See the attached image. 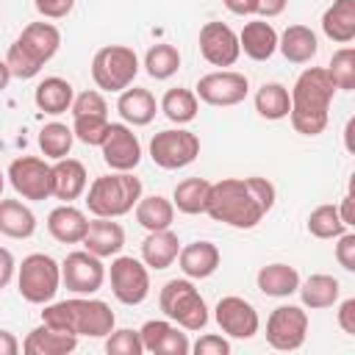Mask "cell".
<instances>
[{
  "mask_svg": "<svg viewBox=\"0 0 355 355\" xmlns=\"http://www.w3.org/2000/svg\"><path fill=\"white\" fill-rule=\"evenodd\" d=\"M191 352H194V355H230V341L222 338V336L205 333V336H200V338L191 344Z\"/></svg>",
  "mask_w": 355,
  "mask_h": 355,
  "instance_id": "f6af8a7d",
  "label": "cell"
},
{
  "mask_svg": "<svg viewBox=\"0 0 355 355\" xmlns=\"http://www.w3.org/2000/svg\"><path fill=\"white\" fill-rule=\"evenodd\" d=\"M3 186H6V175L0 172V197H3Z\"/></svg>",
  "mask_w": 355,
  "mask_h": 355,
  "instance_id": "6f0895ef",
  "label": "cell"
},
{
  "mask_svg": "<svg viewBox=\"0 0 355 355\" xmlns=\"http://www.w3.org/2000/svg\"><path fill=\"white\" fill-rule=\"evenodd\" d=\"M330 80L336 83V89H344V92H352L355 89V50L352 47H341L333 53L330 64L324 67Z\"/></svg>",
  "mask_w": 355,
  "mask_h": 355,
  "instance_id": "ab89813d",
  "label": "cell"
},
{
  "mask_svg": "<svg viewBox=\"0 0 355 355\" xmlns=\"http://www.w3.org/2000/svg\"><path fill=\"white\" fill-rule=\"evenodd\" d=\"M172 219H175V205L172 200L161 197V194H153V197H139L136 202V222L144 227V230H166L172 227Z\"/></svg>",
  "mask_w": 355,
  "mask_h": 355,
  "instance_id": "1f68e13d",
  "label": "cell"
},
{
  "mask_svg": "<svg viewBox=\"0 0 355 355\" xmlns=\"http://www.w3.org/2000/svg\"><path fill=\"white\" fill-rule=\"evenodd\" d=\"M250 92L247 75L236 72V69H219V72H208L197 80L194 94L197 100L216 105V108H227V105H239Z\"/></svg>",
  "mask_w": 355,
  "mask_h": 355,
  "instance_id": "7c38bea8",
  "label": "cell"
},
{
  "mask_svg": "<svg viewBox=\"0 0 355 355\" xmlns=\"http://www.w3.org/2000/svg\"><path fill=\"white\" fill-rule=\"evenodd\" d=\"M100 150H103V161L114 172H130L141 161V144L125 122H108V133H105Z\"/></svg>",
  "mask_w": 355,
  "mask_h": 355,
  "instance_id": "5bb4252c",
  "label": "cell"
},
{
  "mask_svg": "<svg viewBox=\"0 0 355 355\" xmlns=\"http://www.w3.org/2000/svg\"><path fill=\"white\" fill-rule=\"evenodd\" d=\"M105 352L108 355H141L144 352V344H141L139 330H130V327L111 330L105 336Z\"/></svg>",
  "mask_w": 355,
  "mask_h": 355,
  "instance_id": "b9f144b4",
  "label": "cell"
},
{
  "mask_svg": "<svg viewBox=\"0 0 355 355\" xmlns=\"http://www.w3.org/2000/svg\"><path fill=\"white\" fill-rule=\"evenodd\" d=\"M258 288L266 297H288L300 288V272L288 263H266L258 272Z\"/></svg>",
  "mask_w": 355,
  "mask_h": 355,
  "instance_id": "4dcf8cb0",
  "label": "cell"
},
{
  "mask_svg": "<svg viewBox=\"0 0 355 355\" xmlns=\"http://www.w3.org/2000/svg\"><path fill=\"white\" fill-rule=\"evenodd\" d=\"M144 69H147V75L155 78V80L172 78V75L180 69V53H178V47H175V44H166V42L153 44V47L147 50V55H144Z\"/></svg>",
  "mask_w": 355,
  "mask_h": 355,
  "instance_id": "74e56055",
  "label": "cell"
},
{
  "mask_svg": "<svg viewBox=\"0 0 355 355\" xmlns=\"http://www.w3.org/2000/svg\"><path fill=\"white\" fill-rule=\"evenodd\" d=\"M277 50L283 53L286 61L291 64H308L316 50H319V42H316V33L308 28V25H288L280 36H277Z\"/></svg>",
  "mask_w": 355,
  "mask_h": 355,
  "instance_id": "4316f807",
  "label": "cell"
},
{
  "mask_svg": "<svg viewBox=\"0 0 355 355\" xmlns=\"http://www.w3.org/2000/svg\"><path fill=\"white\" fill-rule=\"evenodd\" d=\"M33 6L47 19H64L75 8V0H33Z\"/></svg>",
  "mask_w": 355,
  "mask_h": 355,
  "instance_id": "7dc6e473",
  "label": "cell"
},
{
  "mask_svg": "<svg viewBox=\"0 0 355 355\" xmlns=\"http://www.w3.org/2000/svg\"><path fill=\"white\" fill-rule=\"evenodd\" d=\"M86 227H89L86 214L80 208L69 205V202L53 208L50 216H47V230L61 244H80L83 236H86Z\"/></svg>",
  "mask_w": 355,
  "mask_h": 355,
  "instance_id": "603a6c76",
  "label": "cell"
},
{
  "mask_svg": "<svg viewBox=\"0 0 355 355\" xmlns=\"http://www.w3.org/2000/svg\"><path fill=\"white\" fill-rule=\"evenodd\" d=\"M69 111H72V116H108V103L100 92L86 89V92L75 94Z\"/></svg>",
  "mask_w": 355,
  "mask_h": 355,
  "instance_id": "ee69618b",
  "label": "cell"
},
{
  "mask_svg": "<svg viewBox=\"0 0 355 355\" xmlns=\"http://www.w3.org/2000/svg\"><path fill=\"white\" fill-rule=\"evenodd\" d=\"M72 133L89 147H100L108 133V116H72Z\"/></svg>",
  "mask_w": 355,
  "mask_h": 355,
  "instance_id": "60d3db41",
  "label": "cell"
},
{
  "mask_svg": "<svg viewBox=\"0 0 355 355\" xmlns=\"http://www.w3.org/2000/svg\"><path fill=\"white\" fill-rule=\"evenodd\" d=\"M72 141H75V133H72V128H67L64 122H47V125L39 130V150H42V155L50 158V161L67 158L69 150H72Z\"/></svg>",
  "mask_w": 355,
  "mask_h": 355,
  "instance_id": "d590c367",
  "label": "cell"
},
{
  "mask_svg": "<svg viewBox=\"0 0 355 355\" xmlns=\"http://www.w3.org/2000/svg\"><path fill=\"white\" fill-rule=\"evenodd\" d=\"M17 44L36 61V64H47L58 47H61V31L53 22H31L22 28V33L17 36Z\"/></svg>",
  "mask_w": 355,
  "mask_h": 355,
  "instance_id": "ac0fdd59",
  "label": "cell"
},
{
  "mask_svg": "<svg viewBox=\"0 0 355 355\" xmlns=\"http://www.w3.org/2000/svg\"><path fill=\"white\" fill-rule=\"evenodd\" d=\"M116 111L119 116L125 119V125H133V128H141V125H150L155 119V111H158V103L153 97L150 89H139V86H128L119 92V100H116Z\"/></svg>",
  "mask_w": 355,
  "mask_h": 355,
  "instance_id": "cb8c5ba5",
  "label": "cell"
},
{
  "mask_svg": "<svg viewBox=\"0 0 355 355\" xmlns=\"http://www.w3.org/2000/svg\"><path fill=\"white\" fill-rule=\"evenodd\" d=\"M158 305L164 311V316L169 322H175L178 327L183 330H202L208 324V305L205 300L200 297V291L194 288L191 280H169L164 288H161V297H158Z\"/></svg>",
  "mask_w": 355,
  "mask_h": 355,
  "instance_id": "5b68a950",
  "label": "cell"
},
{
  "mask_svg": "<svg viewBox=\"0 0 355 355\" xmlns=\"http://www.w3.org/2000/svg\"><path fill=\"white\" fill-rule=\"evenodd\" d=\"M158 108L164 111L166 119H172L178 125H186V122H191L197 116L200 103H197V94L191 89H169L161 97V105Z\"/></svg>",
  "mask_w": 355,
  "mask_h": 355,
  "instance_id": "8d00e7d4",
  "label": "cell"
},
{
  "mask_svg": "<svg viewBox=\"0 0 355 355\" xmlns=\"http://www.w3.org/2000/svg\"><path fill=\"white\" fill-rule=\"evenodd\" d=\"M72 100H75L72 83L64 80V78H58V75L44 78V80L36 86V92H33V103H36V108L44 111V114H53V116L69 111V108H72Z\"/></svg>",
  "mask_w": 355,
  "mask_h": 355,
  "instance_id": "83f0119b",
  "label": "cell"
},
{
  "mask_svg": "<svg viewBox=\"0 0 355 355\" xmlns=\"http://www.w3.org/2000/svg\"><path fill=\"white\" fill-rule=\"evenodd\" d=\"M139 197H141V180L133 178L130 172H114V175H100L92 180L86 205L94 216L116 219V216L130 214Z\"/></svg>",
  "mask_w": 355,
  "mask_h": 355,
  "instance_id": "277c9868",
  "label": "cell"
},
{
  "mask_svg": "<svg viewBox=\"0 0 355 355\" xmlns=\"http://www.w3.org/2000/svg\"><path fill=\"white\" fill-rule=\"evenodd\" d=\"M344 230H347V225L341 222L336 205H319L308 216V233L316 239H338Z\"/></svg>",
  "mask_w": 355,
  "mask_h": 355,
  "instance_id": "f35d334b",
  "label": "cell"
},
{
  "mask_svg": "<svg viewBox=\"0 0 355 355\" xmlns=\"http://www.w3.org/2000/svg\"><path fill=\"white\" fill-rule=\"evenodd\" d=\"M14 269H17V263H14V255H11V250L0 247V288H6V286L11 283V277H14Z\"/></svg>",
  "mask_w": 355,
  "mask_h": 355,
  "instance_id": "681fc988",
  "label": "cell"
},
{
  "mask_svg": "<svg viewBox=\"0 0 355 355\" xmlns=\"http://www.w3.org/2000/svg\"><path fill=\"white\" fill-rule=\"evenodd\" d=\"M103 280H105V266H103V258L86 252V250H78V252H69L61 263V283L72 291V294H80V297H89L94 291L103 288Z\"/></svg>",
  "mask_w": 355,
  "mask_h": 355,
  "instance_id": "4fadbf2b",
  "label": "cell"
},
{
  "mask_svg": "<svg viewBox=\"0 0 355 355\" xmlns=\"http://www.w3.org/2000/svg\"><path fill=\"white\" fill-rule=\"evenodd\" d=\"M144 352L153 355H189L191 344L186 338V333H180L178 324H172L169 319H150L141 324L139 330Z\"/></svg>",
  "mask_w": 355,
  "mask_h": 355,
  "instance_id": "e0dca14e",
  "label": "cell"
},
{
  "mask_svg": "<svg viewBox=\"0 0 355 355\" xmlns=\"http://www.w3.org/2000/svg\"><path fill=\"white\" fill-rule=\"evenodd\" d=\"M42 322L55 327V330H67V333H75L78 338L80 336H89V338H105L114 324H116V316L111 311L108 302L103 300H92V297H72V300H61V302H53V305H44L42 311Z\"/></svg>",
  "mask_w": 355,
  "mask_h": 355,
  "instance_id": "3957f363",
  "label": "cell"
},
{
  "mask_svg": "<svg viewBox=\"0 0 355 355\" xmlns=\"http://www.w3.org/2000/svg\"><path fill=\"white\" fill-rule=\"evenodd\" d=\"M239 47L252 61H269L275 55V50H277V31L263 19L247 22L241 28V33H239Z\"/></svg>",
  "mask_w": 355,
  "mask_h": 355,
  "instance_id": "484cf974",
  "label": "cell"
},
{
  "mask_svg": "<svg viewBox=\"0 0 355 355\" xmlns=\"http://www.w3.org/2000/svg\"><path fill=\"white\" fill-rule=\"evenodd\" d=\"M200 53L211 67H233L241 55L239 33L225 22H205L200 28Z\"/></svg>",
  "mask_w": 355,
  "mask_h": 355,
  "instance_id": "9a60e30c",
  "label": "cell"
},
{
  "mask_svg": "<svg viewBox=\"0 0 355 355\" xmlns=\"http://www.w3.org/2000/svg\"><path fill=\"white\" fill-rule=\"evenodd\" d=\"M222 3H225V8H227L230 14H236V17H250V14L258 11V0H222Z\"/></svg>",
  "mask_w": 355,
  "mask_h": 355,
  "instance_id": "f907efd6",
  "label": "cell"
},
{
  "mask_svg": "<svg viewBox=\"0 0 355 355\" xmlns=\"http://www.w3.org/2000/svg\"><path fill=\"white\" fill-rule=\"evenodd\" d=\"M80 244L86 252H92L97 258H111V255H119V250L125 247V230L114 219L94 216V222H89V227H86V236Z\"/></svg>",
  "mask_w": 355,
  "mask_h": 355,
  "instance_id": "d6986e66",
  "label": "cell"
},
{
  "mask_svg": "<svg viewBox=\"0 0 355 355\" xmlns=\"http://www.w3.org/2000/svg\"><path fill=\"white\" fill-rule=\"evenodd\" d=\"M297 291H300L305 308L319 311V308L336 305V300L341 294V286H338V280L333 275H311L305 283H300Z\"/></svg>",
  "mask_w": 355,
  "mask_h": 355,
  "instance_id": "d6a6232c",
  "label": "cell"
},
{
  "mask_svg": "<svg viewBox=\"0 0 355 355\" xmlns=\"http://www.w3.org/2000/svg\"><path fill=\"white\" fill-rule=\"evenodd\" d=\"M338 327L347 336H355V300L352 297L338 305Z\"/></svg>",
  "mask_w": 355,
  "mask_h": 355,
  "instance_id": "c3c4849f",
  "label": "cell"
},
{
  "mask_svg": "<svg viewBox=\"0 0 355 355\" xmlns=\"http://www.w3.org/2000/svg\"><path fill=\"white\" fill-rule=\"evenodd\" d=\"M255 111L269 119V122H277V119H286L288 111H291V94L283 83H263L258 92H255Z\"/></svg>",
  "mask_w": 355,
  "mask_h": 355,
  "instance_id": "e575fe53",
  "label": "cell"
},
{
  "mask_svg": "<svg viewBox=\"0 0 355 355\" xmlns=\"http://www.w3.org/2000/svg\"><path fill=\"white\" fill-rule=\"evenodd\" d=\"M8 183L22 200H47L53 197V166L36 155H19L8 164Z\"/></svg>",
  "mask_w": 355,
  "mask_h": 355,
  "instance_id": "ba28073f",
  "label": "cell"
},
{
  "mask_svg": "<svg viewBox=\"0 0 355 355\" xmlns=\"http://www.w3.org/2000/svg\"><path fill=\"white\" fill-rule=\"evenodd\" d=\"M78 347V336L67 333V330H55L50 324L42 322V327L31 330L22 341V352L25 355H67Z\"/></svg>",
  "mask_w": 355,
  "mask_h": 355,
  "instance_id": "7402d4cb",
  "label": "cell"
},
{
  "mask_svg": "<svg viewBox=\"0 0 355 355\" xmlns=\"http://www.w3.org/2000/svg\"><path fill=\"white\" fill-rule=\"evenodd\" d=\"M8 80H11V69H8L6 61H0V92L8 86Z\"/></svg>",
  "mask_w": 355,
  "mask_h": 355,
  "instance_id": "11a10c76",
  "label": "cell"
},
{
  "mask_svg": "<svg viewBox=\"0 0 355 355\" xmlns=\"http://www.w3.org/2000/svg\"><path fill=\"white\" fill-rule=\"evenodd\" d=\"M219 261H222L219 247L211 244V241H191V244L180 247V252H178L180 272L189 280H205V277H211L219 269Z\"/></svg>",
  "mask_w": 355,
  "mask_h": 355,
  "instance_id": "ffe728a7",
  "label": "cell"
},
{
  "mask_svg": "<svg viewBox=\"0 0 355 355\" xmlns=\"http://www.w3.org/2000/svg\"><path fill=\"white\" fill-rule=\"evenodd\" d=\"M208 191H211V180L205 178H186L175 186V194H172V205L180 211V214H205V205H208Z\"/></svg>",
  "mask_w": 355,
  "mask_h": 355,
  "instance_id": "836d02e7",
  "label": "cell"
},
{
  "mask_svg": "<svg viewBox=\"0 0 355 355\" xmlns=\"http://www.w3.org/2000/svg\"><path fill=\"white\" fill-rule=\"evenodd\" d=\"M86 183H89V175L78 158L67 155L53 164V197L55 200H64V202L78 200L86 191Z\"/></svg>",
  "mask_w": 355,
  "mask_h": 355,
  "instance_id": "44dd1931",
  "label": "cell"
},
{
  "mask_svg": "<svg viewBox=\"0 0 355 355\" xmlns=\"http://www.w3.org/2000/svg\"><path fill=\"white\" fill-rule=\"evenodd\" d=\"M286 3H288V0H258V11H255V14H261V17H266V19L280 17V14L286 11Z\"/></svg>",
  "mask_w": 355,
  "mask_h": 355,
  "instance_id": "816d5d0a",
  "label": "cell"
},
{
  "mask_svg": "<svg viewBox=\"0 0 355 355\" xmlns=\"http://www.w3.org/2000/svg\"><path fill=\"white\" fill-rule=\"evenodd\" d=\"M111 291L122 305H141L150 294V272L144 261L133 255H116L111 261Z\"/></svg>",
  "mask_w": 355,
  "mask_h": 355,
  "instance_id": "9c48e42d",
  "label": "cell"
},
{
  "mask_svg": "<svg viewBox=\"0 0 355 355\" xmlns=\"http://www.w3.org/2000/svg\"><path fill=\"white\" fill-rule=\"evenodd\" d=\"M214 319L219 324V330L230 338H252L261 327V319H258V311L241 300V297H222L214 308Z\"/></svg>",
  "mask_w": 355,
  "mask_h": 355,
  "instance_id": "2e32d148",
  "label": "cell"
},
{
  "mask_svg": "<svg viewBox=\"0 0 355 355\" xmlns=\"http://www.w3.org/2000/svg\"><path fill=\"white\" fill-rule=\"evenodd\" d=\"M19 352V341L14 333L0 330V355H17Z\"/></svg>",
  "mask_w": 355,
  "mask_h": 355,
  "instance_id": "f5cc1de1",
  "label": "cell"
},
{
  "mask_svg": "<svg viewBox=\"0 0 355 355\" xmlns=\"http://www.w3.org/2000/svg\"><path fill=\"white\" fill-rule=\"evenodd\" d=\"M352 194H347L344 200H341V208H338V216H341V222L347 225V227H352L355 225V208H352Z\"/></svg>",
  "mask_w": 355,
  "mask_h": 355,
  "instance_id": "db71d44e",
  "label": "cell"
},
{
  "mask_svg": "<svg viewBox=\"0 0 355 355\" xmlns=\"http://www.w3.org/2000/svg\"><path fill=\"white\" fill-rule=\"evenodd\" d=\"M136 75H139V55L133 53V47L108 44L100 47L92 58V78L103 92H122L133 83Z\"/></svg>",
  "mask_w": 355,
  "mask_h": 355,
  "instance_id": "52a82bcc",
  "label": "cell"
},
{
  "mask_svg": "<svg viewBox=\"0 0 355 355\" xmlns=\"http://www.w3.org/2000/svg\"><path fill=\"white\" fill-rule=\"evenodd\" d=\"M288 94H291L288 116H291L294 130L302 136H319L327 128V111H330V103L336 94V83L330 80L327 69L308 67L297 78V83Z\"/></svg>",
  "mask_w": 355,
  "mask_h": 355,
  "instance_id": "7a4b0ae2",
  "label": "cell"
},
{
  "mask_svg": "<svg viewBox=\"0 0 355 355\" xmlns=\"http://www.w3.org/2000/svg\"><path fill=\"white\" fill-rule=\"evenodd\" d=\"M6 64H8V69H11V78H19V80H31V78H36L39 72H42V64H36L17 42L8 47V53H6Z\"/></svg>",
  "mask_w": 355,
  "mask_h": 355,
  "instance_id": "7bdbcfd3",
  "label": "cell"
},
{
  "mask_svg": "<svg viewBox=\"0 0 355 355\" xmlns=\"http://www.w3.org/2000/svg\"><path fill=\"white\" fill-rule=\"evenodd\" d=\"M308 313L300 305H280L266 319V341L280 352H294L305 344Z\"/></svg>",
  "mask_w": 355,
  "mask_h": 355,
  "instance_id": "8fae6325",
  "label": "cell"
},
{
  "mask_svg": "<svg viewBox=\"0 0 355 355\" xmlns=\"http://www.w3.org/2000/svg\"><path fill=\"white\" fill-rule=\"evenodd\" d=\"M352 128H355V119H349V122H347V130H344V136H347V150H352Z\"/></svg>",
  "mask_w": 355,
  "mask_h": 355,
  "instance_id": "9f6ffc18",
  "label": "cell"
},
{
  "mask_svg": "<svg viewBox=\"0 0 355 355\" xmlns=\"http://www.w3.org/2000/svg\"><path fill=\"white\" fill-rule=\"evenodd\" d=\"M0 233L8 239H31L36 233L33 211L19 200H3L0 197Z\"/></svg>",
  "mask_w": 355,
  "mask_h": 355,
  "instance_id": "f546056e",
  "label": "cell"
},
{
  "mask_svg": "<svg viewBox=\"0 0 355 355\" xmlns=\"http://www.w3.org/2000/svg\"><path fill=\"white\" fill-rule=\"evenodd\" d=\"M200 155V139L191 130L175 128V130H161L150 141V158L161 169H183Z\"/></svg>",
  "mask_w": 355,
  "mask_h": 355,
  "instance_id": "30bf717a",
  "label": "cell"
},
{
  "mask_svg": "<svg viewBox=\"0 0 355 355\" xmlns=\"http://www.w3.org/2000/svg\"><path fill=\"white\" fill-rule=\"evenodd\" d=\"M322 31L327 39L349 44L355 39V0H333V6L322 14Z\"/></svg>",
  "mask_w": 355,
  "mask_h": 355,
  "instance_id": "f1b7e54d",
  "label": "cell"
},
{
  "mask_svg": "<svg viewBox=\"0 0 355 355\" xmlns=\"http://www.w3.org/2000/svg\"><path fill=\"white\" fill-rule=\"evenodd\" d=\"M178 252H180V241H178V233H172L169 227L153 230L141 241V261L147 269H155V272L169 269L178 261Z\"/></svg>",
  "mask_w": 355,
  "mask_h": 355,
  "instance_id": "d4e9b609",
  "label": "cell"
},
{
  "mask_svg": "<svg viewBox=\"0 0 355 355\" xmlns=\"http://www.w3.org/2000/svg\"><path fill=\"white\" fill-rule=\"evenodd\" d=\"M275 205V186L266 178H222L211 183L205 214L239 230L255 227Z\"/></svg>",
  "mask_w": 355,
  "mask_h": 355,
  "instance_id": "6da1fadb",
  "label": "cell"
},
{
  "mask_svg": "<svg viewBox=\"0 0 355 355\" xmlns=\"http://www.w3.org/2000/svg\"><path fill=\"white\" fill-rule=\"evenodd\" d=\"M336 261L347 269V272H355V233H341L338 236V244H336Z\"/></svg>",
  "mask_w": 355,
  "mask_h": 355,
  "instance_id": "bcb514c9",
  "label": "cell"
},
{
  "mask_svg": "<svg viewBox=\"0 0 355 355\" xmlns=\"http://www.w3.org/2000/svg\"><path fill=\"white\" fill-rule=\"evenodd\" d=\"M61 286V263H55L44 252H31L22 258V266L17 272V288L25 302L31 305H44L55 297Z\"/></svg>",
  "mask_w": 355,
  "mask_h": 355,
  "instance_id": "8992f818",
  "label": "cell"
}]
</instances>
